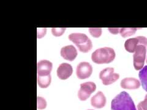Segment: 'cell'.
<instances>
[{
	"label": "cell",
	"instance_id": "7c38bea8",
	"mask_svg": "<svg viewBox=\"0 0 147 110\" xmlns=\"http://www.w3.org/2000/svg\"><path fill=\"white\" fill-rule=\"evenodd\" d=\"M106 97L101 91L96 93L91 99V104L96 108H102L106 104Z\"/></svg>",
	"mask_w": 147,
	"mask_h": 110
},
{
	"label": "cell",
	"instance_id": "e0dca14e",
	"mask_svg": "<svg viewBox=\"0 0 147 110\" xmlns=\"http://www.w3.org/2000/svg\"><path fill=\"white\" fill-rule=\"evenodd\" d=\"M89 31L90 34L95 38H99L102 34V28H90Z\"/></svg>",
	"mask_w": 147,
	"mask_h": 110
},
{
	"label": "cell",
	"instance_id": "d6986e66",
	"mask_svg": "<svg viewBox=\"0 0 147 110\" xmlns=\"http://www.w3.org/2000/svg\"><path fill=\"white\" fill-rule=\"evenodd\" d=\"M65 31V28H52V33L55 37H59L64 34Z\"/></svg>",
	"mask_w": 147,
	"mask_h": 110
},
{
	"label": "cell",
	"instance_id": "277c9868",
	"mask_svg": "<svg viewBox=\"0 0 147 110\" xmlns=\"http://www.w3.org/2000/svg\"><path fill=\"white\" fill-rule=\"evenodd\" d=\"M146 54V46L144 45H138L133 55V64L136 70H140L144 67Z\"/></svg>",
	"mask_w": 147,
	"mask_h": 110
},
{
	"label": "cell",
	"instance_id": "9a60e30c",
	"mask_svg": "<svg viewBox=\"0 0 147 110\" xmlns=\"http://www.w3.org/2000/svg\"><path fill=\"white\" fill-rule=\"evenodd\" d=\"M139 76L144 89L147 92V66L144 67L139 73Z\"/></svg>",
	"mask_w": 147,
	"mask_h": 110
},
{
	"label": "cell",
	"instance_id": "3957f363",
	"mask_svg": "<svg viewBox=\"0 0 147 110\" xmlns=\"http://www.w3.org/2000/svg\"><path fill=\"white\" fill-rule=\"evenodd\" d=\"M68 38L82 53H88L93 48L91 40L85 34L72 33L69 35Z\"/></svg>",
	"mask_w": 147,
	"mask_h": 110
},
{
	"label": "cell",
	"instance_id": "8fae6325",
	"mask_svg": "<svg viewBox=\"0 0 147 110\" xmlns=\"http://www.w3.org/2000/svg\"><path fill=\"white\" fill-rule=\"evenodd\" d=\"M61 56L66 60L72 61L77 56V51L73 45H67L61 49Z\"/></svg>",
	"mask_w": 147,
	"mask_h": 110
},
{
	"label": "cell",
	"instance_id": "52a82bcc",
	"mask_svg": "<svg viewBox=\"0 0 147 110\" xmlns=\"http://www.w3.org/2000/svg\"><path fill=\"white\" fill-rule=\"evenodd\" d=\"M139 45H144L147 47V39L144 36H138L134 38L126 40L125 43V48L129 53H134L137 47Z\"/></svg>",
	"mask_w": 147,
	"mask_h": 110
},
{
	"label": "cell",
	"instance_id": "2e32d148",
	"mask_svg": "<svg viewBox=\"0 0 147 110\" xmlns=\"http://www.w3.org/2000/svg\"><path fill=\"white\" fill-rule=\"evenodd\" d=\"M136 28H120L119 33H120L121 37L125 38L127 37H129L134 35L137 31Z\"/></svg>",
	"mask_w": 147,
	"mask_h": 110
},
{
	"label": "cell",
	"instance_id": "8992f818",
	"mask_svg": "<svg viewBox=\"0 0 147 110\" xmlns=\"http://www.w3.org/2000/svg\"><path fill=\"white\" fill-rule=\"evenodd\" d=\"M96 89V85L93 82H86L80 85V88L78 92V97L81 101L88 99L92 93Z\"/></svg>",
	"mask_w": 147,
	"mask_h": 110
},
{
	"label": "cell",
	"instance_id": "cb8c5ba5",
	"mask_svg": "<svg viewBox=\"0 0 147 110\" xmlns=\"http://www.w3.org/2000/svg\"><path fill=\"white\" fill-rule=\"evenodd\" d=\"M89 110H93V109H89Z\"/></svg>",
	"mask_w": 147,
	"mask_h": 110
},
{
	"label": "cell",
	"instance_id": "9c48e42d",
	"mask_svg": "<svg viewBox=\"0 0 147 110\" xmlns=\"http://www.w3.org/2000/svg\"><path fill=\"white\" fill-rule=\"evenodd\" d=\"M53 67L52 63L47 60H42L37 64L38 76H46L50 75Z\"/></svg>",
	"mask_w": 147,
	"mask_h": 110
},
{
	"label": "cell",
	"instance_id": "44dd1931",
	"mask_svg": "<svg viewBox=\"0 0 147 110\" xmlns=\"http://www.w3.org/2000/svg\"><path fill=\"white\" fill-rule=\"evenodd\" d=\"M47 32V28H38V34H37V38L38 39L42 38L46 34Z\"/></svg>",
	"mask_w": 147,
	"mask_h": 110
},
{
	"label": "cell",
	"instance_id": "5bb4252c",
	"mask_svg": "<svg viewBox=\"0 0 147 110\" xmlns=\"http://www.w3.org/2000/svg\"><path fill=\"white\" fill-rule=\"evenodd\" d=\"M51 76H37V82L39 86L41 88H47L51 83Z\"/></svg>",
	"mask_w": 147,
	"mask_h": 110
},
{
	"label": "cell",
	"instance_id": "7402d4cb",
	"mask_svg": "<svg viewBox=\"0 0 147 110\" xmlns=\"http://www.w3.org/2000/svg\"><path fill=\"white\" fill-rule=\"evenodd\" d=\"M108 30L111 34H117L119 33L120 28H108Z\"/></svg>",
	"mask_w": 147,
	"mask_h": 110
},
{
	"label": "cell",
	"instance_id": "6da1fadb",
	"mask_svg": "<svg viewBox=\"0 0 147 110\" xmlns=\"http://www.w3.org/2000/svg\"><path fill=\"white\" fill-rule=\"evenodd\" d=\"M111 110H137V108L129 94L123 91L112 100Z\"/></svg>",
	"mask_w": 147,
	"mask_h": 110
},
{
	"label": "cell",
	"instance_id": "ba28073f",
	"mask_svg": "<svg viewBox=\"0 0 147 110\" xmlns=\"http://www.w3.org/2000/svg\"><path fill=\"white\" fill-rule=\"evenodd\" d=\"M93 73V67L87 62H82L77 67L76 75L79 79L88 78Z\"/></svg>",
	"mask_w": 147,
	"mask_h": 110
},
{
	"label": "cell",
	"instance_id": "ffe728a7",
	"mask_svg": "<svg viewBox=\"0 0 147 110\" xmlns=\"http://www.w3.org/2000/svg\"><path fill=\"white\" fill-rule=\"evenodd\" d=\"M137 110H147V94L145 95L144 100L138 104Z\"/></svg>",
	"mask_w": 147,
	"mask_h": 110
},
{
	"label": "cell",
	"instance_id": "603a6c76",
	"mask_svg": "<svg viewBox=\"0 0 147 110\" xmlns=\"http://www.w3.org/2000/svg\"><path fill=\"white\" fill-rule=\"evenodd\" d=\"M146 64H147V58H146Z\"/></svg>",
	"mask_w": 147,
	"mask_h": 110
},
{
	"label": "cell",
	"instance_id": "4fadbf2b",
	"mask_svg": "<svg viewBox=\"0 0 147 110\" xmlns=\"http://www.w3.org/2000/svg\"><path fill=\"white\" fill-rule=\"evenodd\" d=\"M140 82L135 78H125L121 80L120 86L125 89H137L140 88Z\"/></svg>",
	"mask_w": 147,
	"mask_h": 110
},
{
	"label": "cell",
	"instance_id": "30bf717a",
	"mask_svg": "<svg viewBox=\"0 0 147 110\" xmlns=\"http://www.w3.org/2000/svg\"><path fill=\"white\" fill-rule=\"evenodd\" d=\"M73 72V68L71 64L62 63L57 68V76L62 80H67L69 78Z\"/></svg>",
	"mask_w": 147,
	"mask_h": 110
},
{
	"label": "cell",
	"instance_id": "7a4b0ae2",
	"mask_svg": "<svg viewBox=\"0 0 147 110\" xmlns=\"http://www.w3.org/2000/svg\"><path fill=\"white\" fill-rule=\"evenodd\" d=\"M115 56L116 54L113 48L104 47L95 50L91 54V59L96 64H109L114 60Z\"/></svg>",
	"mask_w": 147,
	"mask_h": 110
},
{
	"label": "cell",
	"instance_id": "5b68a950",
	"mask_svg": "<svg viewBox=\"0 0 147 110\" xmlns=\"http://www.w3.org/2000/svg\"><path fill=\"white\" fill-rule=\"evenodd\" d=\"M119 78L118 73L114 72V68L112 67L105 68L99 73V78L103 85L107 86L116 82Z\"/></svg>",
	"mask_w": 147,
	"mask_h": 110
},
{
	"label": "cell",
	"instance_id": "ac0fdd59",
	"mask_svg": "<svg viewBox=\"0 0 147 110\" xmlns=\"http://www.w3.org/2000/svg\"><path fill=\"white\" fill-rule=\"evenodd\" d=\"M47 107L46 100L41 97H37V108L39 110H42Z\"/></svg>",
	"mask_w": 147,
	"mask_h": 110
}]
</instances>
